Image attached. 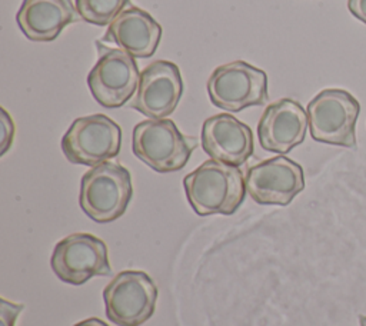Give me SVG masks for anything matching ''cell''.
<instances>
[{"label": "cell", "instance_id": "obj_17", "mask_svg": "<svg viewBox=\"0 0 366 326\" xmlns=\"http://www.w3.org/2000/svg\"><path fill=\"white\" fill-rule=\"evenodd\" d=\"M1 149H0V156H3L11 146L13 143V137H14V123L13 119L10 117V114L7 113L6 109L1 107Z\"/></svg>", "mask_w": 366, "mask_h": 326}, {"label": "cell", "instance_id": "obj_21", "mask_svg": "<svg viewBox=\"0 0 366 326\" xmlns=\"http://www.w3.org/2000/svg\"><path fill=\"white\" fill-rule=\"evenodd\" d=\"M359 325L366 326V316L365 315H359Z\"/></svg>", "mask_w": 366, "mask_h": 326}, {"label": "cell", "instance_id": "obj_9", "mask_svg": "<svg viewBox=\"0 0 366 326\" xmlns=\"http://www.w3.org/2000/svg\"><path fill=\"white\" fill-rule=\"evenodd\" d=\"M50 266L59 280L70 285L112 273L107 246L92 233H73L60 240L53 249Z\"/></svg>", "mask_w": 366, "mask_h": 326}, {"label": "cell", "instance_id": "obj_3", "mask_svg": "<svg viewBox=\"0 0 366 326\" xmlns=\"http://www.w3.org/2000/svg\"><path fill=\"white\" fill-rule=\"evenodd\" d=\"M196 147L197 139L183 134L169 119H147L133 127L134 156L159 173L183 169Z\"/></svg>", "mask_w": 366, "mask_h": 326}, {"label": "cell", "instance_id": "obj_1", "mask_svg": "<svg viewBox=\"0 0 366 326\" xmlns=\"http://www.w3.org/2000/svg\"><path fill=\"white\" fill-rule=\"evenodd\" d=\"M186 197L199 216L233 214L244 200L242 170L209 159L183 179Z\"/></svg>", "mask_w": 366, "mask_h": 326}, {"label": "cell", "instance_id": "obj_13", "mask_svg": "<svg viewBox=\"0 0 366 326\" xmlns=\"http://www.w3.org/2000/svg\"><path fill=\"white\" fill-rule=\"evenodd\" d=\"M202 147L210 159L239 167L253 154V133L234 116L220 113L203 122Z\"/></svg>", "mask_w": 366, "mask_h": 326}, {"label": "cell", "instance_id": "obj_20", "mask_svg": "<svg viewBox=\"0 0 366 326\" xmlns=\"http://www.w3.org/2000/svg\"><path fill=\"white\" fill-rule=\"evenodd\" d=\"M74 326H109V325L104 323L103 320L97 319V317H90V319H86V320H81V322L76 323Z\"/></svg>", "mask_w": 366, "mask_h": 326}, {"label": "cell", "instance_id": "obj_4", "mask_svg": "<svg viewBox=\"0 0 366 326\" xmlns=\"http://www.w3.org/2000/svg\"><path fill=\"white\" fill-rule=\"evenodd\" d=\"M309 129L313 140L356 147V122L360 104L345 89H323L307 104Z\"/></svg>", "mask_w": 366, "mask_h": 326}, {"label": "cell", "instance_id": "obj_6", "mask_svg": "<svg viewBox=\"0 0 366 326\" xmlns=\"http://www.w3.org/2000/svg\"><path fill=\"white\" fill-rule=\"evenodd\" d=\"M210 102L227 112L262 106L269 100L267 76L262 69L243 60L222 64L207 80Z\"/></svg>", "mask_w": 366, "mask_h": 326}, {"label": "cell", "instance_id": "obj_12", "mask_svg": "<svg viewBox=\"0 0 366 326\" xmlns=\"http://www.w3.org/2000/svg\"><path fill=\"white\" fill-rule=\"evenodd\" d=\"M309 126L307 112L293 99H279L270 103L257 123L260 146L273 153L286 154L299 146Z\"/></svg>", "mask_w": 366, "mask_h": 326}, {"label": "cell", "instance_id": "obj_15", "mask_svg": "<svg viewBox=\"0 0 366 326\" xmlns=\"http://www.w3.org/2000/svg\"><path fill=\"white\" fill-rule=\"evenodd\" d=\"M80 19L71 0H23L16 14L19 29L31 41H53Z\"/></svg>", "mask_w": 366, "mask_h": 326}, {"label": "cell", "instance_id": "obj_5", "mask_svg": "<svg viewBox=\"0 0 366 326\" xmlns=\"http://www.w3.org/2000/svg\"><path fill=\"white\" fill-rule=\"evenodd\" d=\"M97 61L87 74V84L94 100L107 109L129 102L139 86V67L132 54L96 41Z\"/></svg>", "mask_w": 366, "mask_h": 326}, {"label": "cell", "instance_id": "obj_11", "mask_svg": "<svg viewBox=\"0 0 366 326\" xmlns=\"http://www.w3.org/2000/svg\"><path fill=\"white\" fill-rule=\"evenodd\" d=\"M183 89L177 64L169 60H156L140 73L139 86L129 107L149 119H166L177 107Z\"/></svg>", "mask_w": 366, "mask_h": 326}, {"label": "cell", "instance_id": "obj_7", "mask_svg": "<svg viewBox=\"0 0 366 326\" xmlns=\"http://www.w3.org/2000/svg\"><path fill=\"white\" fill-rule=\"evenodd\" d=\"M120 126L104 114L77 117L61 137V150L74 164L97 166L120 152Z\"/></svg>", "mask_w": 366, "mask_h": 326}, {"label": "cell", "instance_id": "obj_16", "mask_svg": "<svg viewBox=\"0 0 366 326\" xmlns=\"http://www.w3.org/2000/svg\"><path fill=\"white\" fill-rule=\"evenodd\" d=\"M130 3V0H76L80 17L96 26L110 24Z\"/></svg>", "mask_w": 366, "mask_h": 326}, {"label": "cell", "instance_id": "obj_18", "mask_svg": "<svg viewBox=\"0 0 366 326\" xmlns=\"http://www.w3.org/2000/svg\"><path fill=\"white\" fill-rule=\"evenodd\" d=\"M1 303V326H14L17 316L24 309L23 305L9 302L6 299L0 300Z\"/></svg>", "mask_w": 366, "mask_h": 326}, {"label": "cell", "instance_id": "obj_2", "mask_svg": "<svg viewBox=\"0 0 366 326\" xmlns=\"http://www.w3.org/2000/svg\"><path fill=\"white\" fill-rule=\"evenodd\" d=\"M132 194L129 170L117 162L107 160L83 174L79 204L96 223H110L126 212Z\"/></svg>", "mask_w": 366, "mask_h": 326}, {"label": "cell", "instance_id": "obj_14", "mask_svg": "<svg viewBox=\"0 0 366 326\" xmlns=\"http://www.w3.org/2000/svg\"><path fill=\"white\" fill-rule=\"evenodd\" d=\"M162 31V26L146 10L129 6L109 24L100 40L114 43L133 57L146 59L154 54Z\"/></svg>", "mask_w": 366, "mask_h": 326}, {"label": "cell", "instance_id": "obj_10", "mask_svg": "<svg viewBox=\"0 0 366 326\" xmlns=\"http://www.w3.org/2000/svg\"><path fill=\"white\" fill-rule=\"evenodd\" d=\"M244 184L256 203L287 206L305 189V174L299 163L280 154L249 167Z\"/></svg>", "mask_w": 366, "mask_h": 326}, {"label": "cell", "instance_id": "obj_8", "mask_svg": "<svg viewBox=\"0 0 366 326\" xmlns=\"http://www.w3.org/2000/svg\"><path fill=\"white\" fill-rule=\"evenodd\" d=\"M107 319L117 326H140L154 312L157 287L153 279L140 270L116 275L103 290Z\"/></svg>", "mask_w": 366, "mask_h": 326}, {"label": "cell", "instance_id": "obj_19", "mask_svg": "<svg viewBox=\"0 0 366 326\" xmlns=\"http://www.w3.org/2000/svg\"><path fill=\"white\" fill-rule=\"evenodd\" d=\"M349 11L366 24V0H347Z\"/></svg>", "mask_w": 366, "mask_h": 326}]
</instances>
